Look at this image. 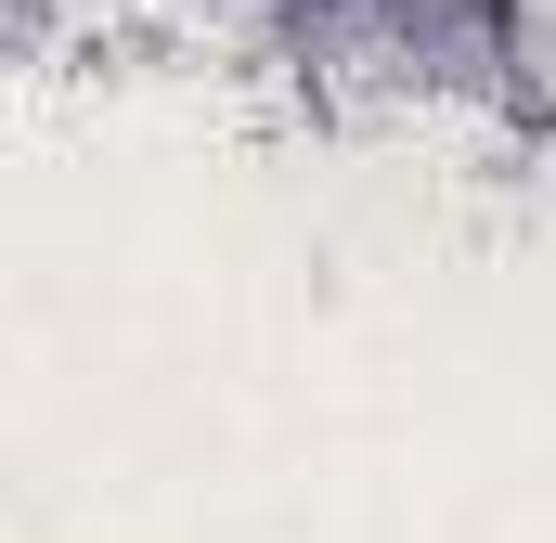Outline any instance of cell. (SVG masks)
<instances>
[{
	"label": "cell",
	"mask_w": 556,
	"mask_h": 543,
	"mask_svg": "<svg viewBox=\"0 0 556 543\" xmlns=\"http://www.w3.org/2000/svg\"><path fill=\"white\" fill-rule=\"evenodd\" d=\"M285 13H337V0H285Z\"/></svg>",
	"instance_id": "cell-1"
}]
</instances>
